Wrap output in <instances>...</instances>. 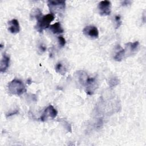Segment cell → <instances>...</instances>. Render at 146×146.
I'll return each mask as SVG.
<instances>
[{"label": "cell", "mask_w": 146, "mask_h": 146, "mask_svg": "<svg viewBox=\"0 0 146 146\" xmlns=\"http://www.w3.org/2000/svg\"><path fill=\"white\" fill-rule=\"evenodd\" d=\"M78 78L79 83L86 88V92L88 95H92L98 88V83L95 77H89L83 71H78Z\"/></svg>", "instance_id": "6da1fadb"}, {"label": "cell", "mask_w": 146, "mask_h": 146, "mask_svg": "<svg viewBox=\"0 0 146 146\" xmlns=\"http://www.w3.org/2000/svg\"><path fill=\"white\" fill-rule=\"evenodd\" d=\"M8 91L12 95L20 96L26 91L23 83L19 79H14L8 84Z\"/></svg>", "instance_id": "7a4b0ae2"}, {"label": "cell", "mask_w": 146, "mask_h": 146, "mask_svg": "<svg viewBox=\"0 0 146 146\" xmlns=\"http://www.w3.org/2000/svg\"><path fill=\"white\" fill-rule=\"evenodd\" d=\"M54 15L51 13L42 16L37 19V23L35 26V29L39 33H42L44 30L50 26V23L54 21Z\"/></svg>", "instance_id": "3957f363"}, {"label": "cell", "mask_w": 146, "mask_h": 146, "mask_svg": "<svg viewBox=\"0 0 146 146\" xmlns=\"http://www.w3.org/2000/svg\"><path fill=\"white\" fill-rule=\"evenodd\" d=\"M47 5L51 14H61L64 11L66 2L64 1H48Z\"/></svg>", "instance_id": "277c9868"}, {"label": "cell", "mask_w": 146, "mask_h": 146, "mask_svg": "<svg viewBox=\"0 0 146 146\" xmlns=\"http://www.w3.org/2000/svg\"><path fill=\"white\" fill-rule=\"evenodd\" d=\"M98 9L101 15H108L110 14L111 11V3L109 1H100L98 4Z\"/></svg>", "instance_id": "5b68a950"}, {"label": "cell", "mask_w": 146, "mask_h": 146, "mask_svg": "<svg viewBox=\"0 0 146 146\" xmlns=\"http://www.w3.org/2000/svg\"><path fill=\"white\" fill-rule=\"evenodd\" d=\"M57 114L58 112L56 109L52 105L50 104L43 111L40 117V120L42 121H44L49 117L52 119H54L57 116Z\"/></svg>", "instance_id": "8992f818"}, {"label": "cell", "mask_w": 146, "mask_h": 146, "mask_svg": "<svg viewBox=\"0 0 146 146\" xmlns=\"http://www.w3.org/2000/svg\"><path fill=\"white\" fill-rule=\"evenodd\" d=\"M83 33L91 39H96L99 36V30L94 26H87L83 30Z\"/></svg>", "instance_id": "52a82bcc"}, {"label": "cell", "mask_w": 146, "mask_h": 146, "mask_svg": "<svg viewBox=\"0 0 146 146\" xmlns=\"http://www.w3.org/2000/svg\"><path fill=\"white\" fill-rule=\"evenodd\" d=\"M9 31L12 34H17L20 30L19 22L16 19H13L9 22Z\"/></svg>", "instance_id": "ba28073f"}, {"label": "cell", "mask_w": 146, "mask_h": 146, "mask_svg": "<svg viewBox=\"0 0 146 146\" xmlns=\"http://www.w3.org/2000/svg\"><path fill=\"white\" fill-rule=\"evenodd\" d=\"M10 63V58L6 54L3 55L0 63V71L5 72L8 68Z\"/></svg>", "instance_id": "9c48e42d"}, {"label": "cell", "mask_w": 146, "mask_h": 146, "mask_svg": "<svg viewBox=\"0 0 146 146\" xmlns=\"http://www.w3.org/2000/svg\"><path fill=\"white\" fill-rule=\"evenodd\" d=\"M116 50H117V51H116L113 58L116 61L120 62L123 59L124 55H125V50L122 48L119 45L117 46Z\"/></svg>", "instance_id": "30bf717a"}, {"label": "cell", "mask_w": 146, "mask_h": 146, "mask_svg": "<svg viewBox=\"0 0 146 146\" xmlns=\"http://www.w3.org/2000/svg\"><path fill=\"white\" fill-rule=\"evenodd\" d=\"M50 30L55 34H62L64 32V30L62 27L61 24L60 22H56L54 24L51 25L50 27Z\"/></svg>", "instance_id": "8fae6325"}, {"label": "cell", "mask_w": 146, "mask_h": 146, "mask_svg": "<svg viewBox=\"0 0 146 146\" xmlns=\"http://www.w3.org/2000/svg\"><path fill=\"white\" fill-rule=\"evenodd\" d=\"M139 46V43L138 41H136L135 42H128L125 44V49L129 50L131 53H133L136 52Z\"/></svg>", "instance_id": "7c38bea8"}, {"label": "cell", "mask_w": 146, "mask_h": 146, "mask_svg": "<svg viewBox=\"0 0 146 146\" xmlns=\"http://www.w3.org/2000/svg\"><path fill=\"white\" fill-rule=\"evenodd\" d=\"M55 71L56 72L64 75L66 72V68L61 62H58L55 66Z\"/></svg>", "instance_id": "4fadbf2b"}, {"label": "cell", "mask_w": 146, "mask_h": 146, "mask_svg": "<svg viewBox=\"0 0 146 146\" xmlns=\"http://www.w3.org/2000/svg\"><path fill=\"white\" fill-rule=\"evenodd\" d=\"M41 17H42V11L40 10L39 9H38V8L34 9L31 14V17L35 18L37 19L40 18Z\"/></svg>", "instance_id": "5bb4252c"}, {"label": "cell", "mask_w": 146, "mask_h": 146, "mask_svg": "<svg viewBox=\"0 0 146 146\" xmlns=\"http://www.w3.org/2000/svg\"><path fill=\"white\" fill-rule=\"evenodd\" d=\"M119 83V80L116 77L112 78L109 81V85L111 87L116 86Z\"/></svg>", "instance_id": "9a60e30c"}, {"label": "cell", "mask_w": 146, "mask_h": 146, "mask_svg": "<svg viewBox=\"0 0 146 146\" xmlns=\"http://www.w3.org/2000/svg\"><path fill=\"white\" fill-rule=\"evenodd\" d=\"M115 29H118L121 25V20L120 15H116L115 17Z\"/></svg>", "instance_id": "2e32d148"}, {"label": "cell", "mask_w": 146, "mask_h": 146, "mask_svg": "<svg viewBox=\"0 0 146 146\" xmlns=\"http://www.w3.org/2000/svg\"><path fill=\"white\" fill-rule=\"evenodd\" d=\"M58 40L59 44L61 47H63L65 45L66 42L64 37H63L62 36H59L58 37Z\"/></svg>", "instance_id": "e0dca14e"}, {"label": "cell", "mask_w": 146, "mask_h": 146, "mask_svg": "<svg viewBox=\"0 0 146 146\" xmlns=\"http://www.w3.org/2000/svg\"><path fill=\"white\" fill-rule=\"evenodd\" d=\"M39 50L42 52H44V51H46V47L44 44H40L39 46Z\"/></svg>", "instance_id": "ac0fdd59"}, {"label": "cell", "mask_w": 146, "mask_h": 146, "mask_svg": "<svg viewBox=\"0 0 146 146\" xmlns=\"http://www.w3.org/2000/svg\"><path fill=\"white\" fill-rule=\"evenodd\" d=\"M18 112V111L17 110H15L14 111H13V112H9L8 113H7V114H6V116H7V117L11 116H12V115H14L17 113Z\"/></svg>", "instance_id": "d6986e66"}, {"label": "cell", "mask_w": 146, "mask_h": 146, "mask_svg": "<svg viewBox=\"0 0 146 146\" xmlns=\"http://www.w3.org/2000/svg\"><path fill=\"white\" fill-rule=\"evenodd\" d=\"M131 3V1H124L123 2H122V5H129Z\"/></svg>", "instance_id": "ffe728a7"}]
</instances>
